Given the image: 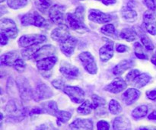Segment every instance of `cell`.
Segmentation results:
<instances>
[{
  "mask_svg": "<svg viewBox=\"0 0 156 130\" xmlns=\"http://www.w3.org/2000/svg\"><path fill=\"white\" fill-rule=\"evenodd\" d=\"M126 88V82L121 78H117L114 79L110 85H107L105 88V90L113 94H118L123 91Z\"/></svg>",
  "mask_w": 156,
  "mask_h": 130,
  "instance_id": "15",
  "label": "cell"
},
{
  "mask_svg": "<svg viewBox=\"0 0 156 130\" xmlns=\"http://www.w3.org/2000/svg\"><path fill=\"white\" fill-rule=\"evenodd\" d=\"M66 94L69 96L71 100L76 104H81L84 102L85 99V92L82 88L76 86H69L66 85L62 90Z\"/></svg>",
  "mask_w": 156,
  "mask_h": 130,
  "instance_id": "6",
  "label": "cell"
},
{
  "mask_svg": "<svg viewBox=\"0 0 156 130\" xmlns=\"http://www.w3.org/2000/svg\"><path fill=\"white\" fill-rule=\"evenodd\" d=\"M141 42L142 44H143L145 48L147 50L151 51V50H154L153 44H152V42L151 41V40L149 39L147 36H146V35H143V36L141 37Z\"/></svg>",
  "mask_w": 156,
  "mask_h": 130,
  "instance_id": "39",
  "label": "cell"
},
{
  "mask_svg": "<svg viewBox=\"0 0 156 130\" xmlns=\"http://www.w3.org/2000/svg\"><path fill=\"white\" fill-rule=\"evenodd\" d=\"M55 117L57 119V124L58 126H61L63 123H66L67 121L70 120L72 117V114L69 112L64 111H59L56 113Z\"/></svg>",
  "mask_w": 156,
  "mask_h": 130,
  "instance_id": "32",
  "label": "cell"
},
{
  "mask_svg": "<svg viewBox=\"0 0 156 130\" xmlns=\"http://www.w3.org/2000/svg\"><path fill=\"white\" fill-rule=\"evenodd\" d=\"M88 18L90 21L98 24H105L112 20V17L109 14L104 13L97 9H91L89 11Z\"/></svg>",
  "mask_w": 156,
  "mask_h": 130,
  "instance_id": "12",
  "label": "cell"
},
{
  "mask_svg": "<svg viewBox=\"0 0 156 130\" xmlns=\"http://www.w3.org/2000/svg\"><path fill=\"white\" fill-rule=\"evenodd\" d=\"M65 7L59 5H54L49 9V18L53 23L62 24L64 20Z\"/></svg>",
  "mask_w": 156,
  "mask_h": 130,
  "instance_id": "9",
  "label": "cell"
},
{
  "mask_svg": "<svg viewBox=\"0 0 156 130\" xmlns=\"http://www.w3.org/2000/svg\"><path fill=\"white\" fill-rule=\"evenodd\" d=\"M146 96L149 99L152 100H156V88L155 89L152 90V91H149L146 92Z\"/></svg>",
  "mask_w": 156,
  "mask_h": 130,
  "instance_id": "44",
  "label": "cell"
},
{
  "mask_svg": "<svg viewBox=\"0 0 156 130\" xmlns=\"http://www.w3.org/2000/svg\"><path fill=\"white\" fill-rule=\"evenodd\" d=\"M46 40V37L41 34H28L24 35L18 40V44L20 47H27L34 45H38Z\"/></svg>",
  "mask_w": 156,
  "mask_h": 130,
  "instance_id": "8",
  "label": "cell"
},
{
  "mask_svg": "<svg viewBox=\"0 0 156 130\" xmlns=\"http://www.w3.org/2000/svg\"><path fill=\"white\" fill-rule=\"evenodd\" d=\"M99 54L103 62L110 60L114 56V42L108 40V43L100 49Z\"/></svg>",
  "mask_w": 156,
  "mask_h": 130,
  "instance_id": "19",
  "label": "cell"
},
{
  "mask_svg": "<svg viewBox=\"0 0 156 130\" xmlns=\"http://www.w3.org/2000/svg\"><path fill=\"white\" fill-rule=\"evenodd\" d=\"M152 80V77L149 76L148 74L146 73H143V74H140L136 79L134 80V82H133L134 86L137 88H143V87L146 86L147 84L149 83V82Z\"/></svg>",
  "mask_w": 156,
  "mask_h": 130,
  "instance_id": "25",
  "label": "cell"
},
{
  "mask_svg": "<svg viewBox=\"0 0 156 130\" xmlns=\"http://www.w3.org/2000/svg\"><path fill=\"white\" fill-rule=\"evenodd\" d=\"M93 109H94L93 104L90 100H86L79 106L77 111L81 115H88L91 114Z\"/></svg>",
  "mask_w": 156,
  "mask_h": 130,
  "instance_id": "28",
  "label": "cell"
},
{
  "mask_svg": "<svg viewBox=\"0 0 156 130\" xmlns=\"http://www.w3.org/2000/svg\"><path fill=\"white\" fill-rule=\"evenodd\" d=\"M70 33L68 27L65 24H59L57 27L53 29L51 33V38L53 40L59 43H62L70 37Z\"/></svg>",
  "mask_w": 156,
  "mask_h": 130,
  "instance_id": "10",
  "label": "cell"
},
{
  "mask_svg": "<svg viewBox=\"0 0 156 130\" xmlns=\"http://www.w3.org/2000/svg\"><path fill=\"white\" fill-rule=\"evenodd\" d=\"M66 21L69 26L79 33L88 31V29L84 23V8L82 6L77 7L74 13L67 14Z\"/></svg>",
  "mask_w": 156,
  "mask_h": 130,
  "instance_id": "1",
  "label": "cell"
},
{
  "mask_svg": "<svg viewBox=\"0 0 156 130\" xmlns=\"http://www.w3.org/2000/svg\"><path fill=\"white\" fill-rule=\"evenodd\" d=\"M39 49L40 47L38 45L30 46V47H27V48H25L21 51V56L25 59H32Z\"/></svg>",
  "mask_w": 156,
  "mask_h": 130,
  "instance_id": "31",
  "label": "cell"
},
{
  "mask_svg": "<svg viewBox=\"0 0 156 130\" xmlns=\"http://www.w3.org/2000/svg\"><path fill=\"white\" fill-rule=\"evenodd\" d=\"M144 2L151 11H156V0H144Z\"/></svg>",
  "mask_w": 156,
  "mask_h": 130,
  "instance_id": "43",
  "label": "cell"
},
{
  "mask_svg": "<svg viewBox=\"0 0 156 130\" xmlns=\"http://www.w3.org/2000/svg\"><path fill=\"white\" fill-rule=\"evenodd\" d=\"M42 109L44 113L52 116H56V113L59 111L57 105L55 101H48L42 104Z\"/></svg>",
  "mask_w": 156,
  "mask_h": 130,
  "instance_id": "26",
  "label": "cell"
},
{
  "mask_svg": "<svg viewBox=\"0 0 156 130\" xmlns=\"http://www.w3.org/2000/svg\"><path fill=\"white\" fill-rule=\"evenodd\" d=\"M102 2L106 5H111L116 3V0H102Z\"/></svg>",
  "mask_w": 156,
  "mask_h": 130,
  "instance_id": "47",
  "label": "cell"
},
{
  "mask_svg": "<svg viewBox=\"0 0 156 130\" xmlns=\"http://www.w3.org/2000/svg\"><path fill=\"white\" fill-rule=\"evenodd\" d=\"M17 87L19 91L20 96L24 101H28V100L34 99V91L30 88V83L24 77L17 78L16 80Z\"/></svg>",
  "mask_w": 156,
  "mask_h": 130,
  "instance_id": "3",
  "label": "cell"
},
{
  "mask_svg": "<svg viewBox=\"0 0 156 130\" xmlns=\"http://www.w3.org/2000/svg\"><path fill=\"white\" fill-rule=\"evenodd\" d=\"M148 111L149 108L146 105H140L133 111L132 116L136 120H139L146 117L148 114Z\"/></svg>",
  "mask_w": 156,
  "mask_h": 130,
  "instance_id": "30",
  "label": "cell"
},
{
  "mask_svg": "<svg viewBox=\"0 0 156 130\" xmlns=\"http://www.w3.org/2000/svg\"><path fill=\"white\" fill-rule=\"evenodd\" d=\"M134 53L136 56L140 59H148V56L145 53V50L143 49V46L140 44V43L136 42L134 44Z\"/></svg>",
  "mask_w": 156,
  "mask_h": 130,
  "instance_id": "33",
  "label": "cell"
},
{
  "mask_svg": "<svg viewBox=\"0 0 156 130\" xmlns=\"http://www.w3.org/2000/svg\"><path fill=\"white\" fill-rule=\"evenodd\" d=\"M18 58V53L16 51H11L5 53L1 56V65L13 66L15 62Z\"/></svg>",
  "mask_w": 156,
  "mask_h": 130,
  "instance_id": "23",
  "label": "cell"
},
{
  "mask_svg": "<svg viewBox=\"0 0 156 130\" xmlns=\"http://www.w3.org/2000/svg\"><path fill=\"white\" fill-rule=\"evenodd\" d=\"M57 62V58L56 56H50L45 58L37 62V67L41 71H50L53 69L55 64Z\"/></svg>",
  "mask_w": 156,
  "mask_h": 130,
  "instance_id": "21",
  "label": "cell"
},
{
  "mask_svg": "<svg viewBox=\"0 0 156 130\" xmlns=\"http://www.w3.org/2000/svg\"><path fill=\"white\" fill-rule=\"evenodd\" d=\"M13 67L15 68V69L18 72H23L24 71L26 68V63L24 62V60L21 58H18L16 61L14 63Z\"/></svg>",
  "mask_w": 156,
  "mask_h": 130,
  "instance_id": "38",
  "label": "cell"
},
{
  "mask_svg": "<svg viewBox=\"0 0 156 130\" xmlns=\"http://www.w3.org/2000/svg\"><path fill=\"white\" fill-rule=\"evenodd\" d=\"M56 53V48L52 45H45L43 47H41L37 50L34 57L32 59L35 61H39L45 58L50 57V56H54L53 55Z\"/></svg>",
  "mask_w": 156,
  "mask_h": 130,
  "instance_id": "14",
  "label": "cell"
},
{
  "mask_svg": "<svg viewBox=\"0 0 156 130\" xmlns=\"http://www.w3.org/2000/svg\"><path fill=\"white\" fill-rule=\"evenodd\" d=\"M4 1H5V0H0V2H3Z\"/></svg>",
  "mask_w": 156,
  "mask_h": 130,
  "instance_id": "52",
  "label": "cell"
},
{
  "mask_svg": "<svg viewBox=\"0 0 156 130\" xmlns=\"http://www.w3.org/2000/svg\"><path fill=\"white\" fill-rule=\"evenodd\" d=\"M28 0H8L7 4L11 9H18L27 5Z\"/></svg>",
  "mask_w": 156,
  "mask_h": 130,
  "instance_id": "34",
  "label": "cell"
},
{
  "mask_svg": "<svg viewBox=\"0 0 156 130\" xmlns=\"http://www.w3.org/2000/svg\"><path fill=\"white\" fill-rule=\"evenodd\" d=\"M151 60H152V63H153L155 65H156V52L153 55H152V57Z\"/></svg>",
  "mask_w": 156,
  "mask_h": 130,
  "instance_id": "50",
  "label": "cell"
},
{
  "mask_svg": "<svg viewBox=\"0 0 156 130\" xmlns=\"http://www.w3.org/2000/svg\"><path fill=\"white\" fill-rule=\"evenodd\" d=\"M53 96L52 90L45 84H40L37 86L34 91V100L35 101H41L42 100L50 98Z\"/></svg>",
  "mask_w": 156,
  "mask_h": 130,
  "instance_id": "11",
  "label": "cell"
},
{
  "mask_svg": "<svg viewBox=\"0 0 156 130\" xmlns=\"http://www.w3.org/2000/svg\"><path fill=\"white\" fill-rule=\"evenodd\" d=\"M98 130H109L110 129V125L108 122L104 121V120H101L97 124Z\"/></svg>",
  "mask_w": 156,
  "mask_h": 130,
  "instance_id": "42",
  "label": "cell"
},
{
  "mask_svg": "<svg viewBox=\"0 0 156 130\" xmlns=\"http://www.w3.org/2000/svg\"><path fill=\"white\" fill-rule=\"evenodd\" d=\"M81 62L83 65L85 69L91 74H96L98 67L92 55L88 52H83L79 56Z\"/></svg>",
  "mask_w": 156,
  "mask_h": 130,
  "instance_id": "7",
  "label": "cell"
},
{
  "mask_svg": "<svg viewBox=\"0 0 156 130\" xmlns=\"http://www.w3.org/2000/svg\"><path fill=\"white\" fill-rule=\"evenodd\" d=\"M91 100H92V104L94 109H97V108L103 107L106 104V100L102 97L96 95V94L91 96Z\"/></svg>",
  "mask_w": 156,
  "mask_h": 130,
  "instance_id": "37",
  "label": "cell"
},
{
  "mask_svg": "<svg viewBox=\"0 0 156 130\" xmlns=\"http://www.w3.org/2000/svg\"><path fill=\"white\" fill-rule=\"evenodd\" d=\"M109 111L114 115H117L122 111V107L117 100H111L109 104Z\"/></svg>",
  "mask_w": 156,
  "mask_h": 130,
  "instance_id": "35",
  "label": "cell"
},
{
  "mask_svg": "<svg viewBox=\"0 0 156 130\" xmlns=\"http://www.w3.org/2000/svg\"><path fill=\"white\" fill-rule=\"evenodd\" d=\"M143 25L150 34L156 35L155 18L151 11H146L143 15Z\"/></svg>",
  "mask_w": 156,
  "mask_h": 130,
  "instance_id": "13",
  "label": "cell"
},
{
  "mask_svg": "<svg viewBox=\"0 0 156 130\" xmlns=\"http://www.w3.org/2000/svg\"><path fill=\"white\" fill-rule=\"evenodd\" d=\"M21 24L24 26L34 25L38 27H43L47 24V21L38 12H33L24 15L21 18Z\"/></svg>",
  "mask_w": 156,
  "mask_h": 130,
  "instance_id": "4",
  "label": "cell"
},
{
  "mask_svg": "<svg viewBox=\"0 0 156 130\" xmlns=\"http://www.w3.org/2000/svg\"><path fill=\"white\" fill-rule=\"evenodd\" d=\"M69 126L71 130H94L92 121L88 119H76Z\"/></svg>",
  "mask_w": 156,
  "mask_h": 130,
  "instance_id": "17",
  "label": "cell"
},
{
  "mask_svg": "<svg viewBox=\"0 0 156 130\" xmlns=\"http://www.w3.org/2000/svg\"><path fill=\"white\" fill-rule=\"evenodd\" d=\"M52 85H53L54 88L59 90H63L64 88L66 86V85H65V83H64L63 81L61 80V79H56V80L53 81L52 82Z\"/></svg>",
  "mask_w": 156,
  "mask_h": 130,
  "instance_id": "41",
  "label": "cell"
},
{
  "mask_svg": "<svg viewBox=\"0 0 156 130\" xmlns=\"http://www.w3.org/2000/svg\"><path fill=\"white\" fill-rule=\"evenodd\" d=\"M52 130H56V129H52Z\"/></svg>",
  "mask_w": 156,
  "mask_h": 130,
  "instance_id": "53",
  "label": "cell"
},
{
  "mask_svg": "<svg viewBox=\"0 0 156 130\" xmlns=\"http://www.w3.org/2000/svg\"><path fill=\"white\" fill-rule=\"evenodd\" d=\"M5 111L12 120H21L25 117L26 110L21 103L15 100H11L5 107Z\"/></svg>",
  "mask_w": 156,
  "mask_h": 130,
  "instance_id": "2",
  "label": "cell"
},
{
  "mask_svg": "<svg viewBox=\"0 0 156 130\" xmlns=\"http://www.w3.org/2000/svg\"><path fill=\"white\" fill-rule=\"evenodd\" d=\"M101 32L104 34L109 37H114L116 33L115 27L111 24H108L104 25L101 27Z\"/></svg>",
  "mask_w": 156,
  "mask_h": 130,
  "instance_id": "36",
  "label": "cell"
},
{
  "mask_svg": "<svg viewBox=\"0 0 156 130\" xmlns=\"http://www.w3.org/2000/svg\"><path fill=\"white\" fill-rule=\"evenodd\" d=\"M128 50H129V48L123 44H119L117 47V51L119 53H125V52H127Z\"/></svg>",
  "mask_w": 156,
  "mask_h": 130,
  "instance_id": "45",
  "label": "cell"
},
{
  "mask_svg": "<svg viewBox=\"0 0 156 130\" xmlns=\"http://www.w3.org/2000/svg\"><path fill=\"white\" fill-rule=\"evenodd\" d=\"M120 37L128 42H133L137 37L135 30L130 28H125L122 30L120 33Z\"/></svg>",
  "mask_w": 156,
  "mask_h": 130,
  "instance_id": "29",
  "label": "cell"
},
{
  "mask_svg": "<svg viewBox=\"0 0 156 130\" xmlns=\"http://www.w3.org/2000/svg\"><path fill=\"white\" fill-rule=\"evenodd\" d=\"M77 44V40L73 37H70L69 39L60 44V50L66 56H70L74 52Z\"/></svg>",
  "mask_w": 156,
  "mask_h": 130,
  "instance_id": "18",
  "label": "cell"
},
{
  "mask_svg": "<svg viewBox=\"0 0 156 130\" xmlns=\"http://www.w3.org/2000/svg\"><path fill=\"white\" fill-rule=\"evenodd\" d=\"M113 127L114 130H131V124L126 117H118L114 119Z\"/></svg>",
  "mask_w": 156,
  "mask_h": 130,
  "instance_id": "22",
  "label": "cell"
},
{
  "mask_svg": "<svg viewBox=\"0 0 156 130\" xmlns=\"http://www.w3.org/2000/svg\"><path fill=\"white\" fill-rule=\"evenodd\" d=\"M8 40H9V37L6 36L5 33H1V44L2 45H5L7 44Z\"/></svg>",
  "mask_w": 156,
  "mask_h": 130,
  "instance_id": "46",
  "label": "cell"
},
{
  "mask_svg": "<svg viewBox=\"0 0 156 130\" xmlns=\"http://www.w3.org/2000/svg\"><path fill=\"white\" fill-rule=\"evenodd\" d=\"M37 130H48V126L45 124L41 125V126H40L39 127H37Z\"/></svg>",
  "mask_w": 156,
  "mask_h": 130,
  "instance_id": "49",
  "label": "cell"
},
{
  "mask_svg": "<svg viewBox=\"0 0 156 130\" xmlns=\"http://www.w3.org/2000/svg\"><path fill=\"white\" fill-rule=\"evenodd\" d=\"M140 92L136 88H129L122 95V100L126 105H131L140 97Z\"/></svg>",
  "mask_w": 156,
  "mask_h": 130,
  "instance_id": "20",
  "label": "cell"
},
{
  "mask_svg": "<svg viewBox=\"0 0 156 130\" xmlns=\"http://www.w3.org/2000/svg\"><path fill=\"white\" fill-rule=\"evenodd\" d=\"M59 71L62 76L69 79H76L79 76V70L77 67L69 63H63L61 65Z\"/></svg>",
  "mask_w": 156,
  "mask_h": 130,
  "instance_id": "16",
  "label": "cell"
},
{
  "mask_svg": "<svg viewBox=\"0 0 156 130\" xmlns=\"http://www.w3.org/2000/svg\"><path fill=\"white\" fill-rule=\"evenodd\" d=\"M0 28H1V33H5L9 38L15 39L18 36V27L15 23L9 18H2L1 20Z\"/></svg>",
  "mask_w": 156,
  "mask_h": 130,
  "instance_id": "5",
  "label": "cell"
},
{
  "mask_svg": "<svg viewBox=\"0 0 156 130\" xmlns=\"http://www.w3.org/2000/svg\"><path fill=\"white\" fill-rule=\"evenodd\" d=\"M140 75V72L137 69H133L126 75V79L128 83H133L136 79Z\"/></svg>",
  "mask_w": 156,
  "mask_h": 130,
  "instance_id": "40",
  "label": "cell"
},
{
  "mask_svg": "<svg viewBox=\"0 0 156 130\" xmlns=\"http://www.w3.org/2000/svg\"><path fill=\"white\" fill-rule=\"evenodd\" d=\"M122 18L126 21L129 22H133L137 18V13L136 11L133 10L131 8H125L123 9L121 12Z\"/></svg>",
  "mask_w": 156,
  "mask_h": 130,
  "instance_id": "27",
  "label": "cell"
},
{
  "mask_svg": "<svg viewBox=\"0 0 156 130\" xmlns=\"http://www.w3.org/2000/svg\"><path fill=\"white\" fill-rule=\"evenodd\" d=\"M133 62L130 60H123L117 64L113 69V73L115 76H120L123 74L124 72L130 69L133 66Z\"/></svg>",
  "mask_w": 156,
  "mask_h": 130,
  "instance_id": "24",
  "label": "cell"
},
{
  "mask_svg": "<svg viewBox=\"0 0 156 130\" xmlns=\"http://www.w3.org/2000/svg\"><path fill=\"white\" fill-rule=\"evenodd\" d=\"M148 119L151 120H156V111L151 113L149 115V117H148Z\"/></svg>",
  "mask_w": 156,
  "mask_h": 130,
  "instance_id": "48",
  "label": "cell"
},
{
  "mask_svg": "<svg viewBox=\"0 0 156 130\" xmlns=\"http://www.w3.org/2000/svg\"><path fill=\"white\" fill-rule=\"evenodd\" d=\"M140 130H156V127H140Z\"/></svg>",
  "mask_w": 156,
  "mask_h": 130,
  "instance_id": "51",
  "label": "cell"
}]
</instances>
